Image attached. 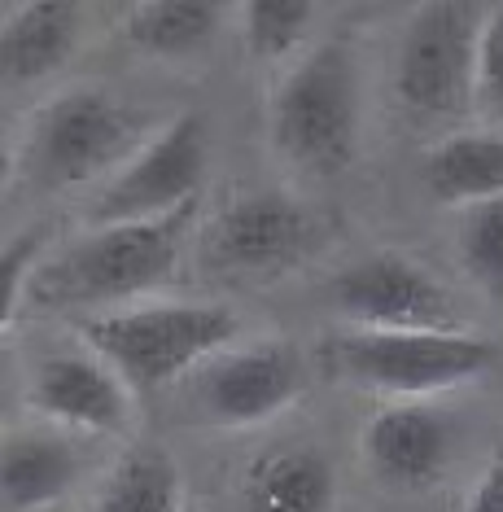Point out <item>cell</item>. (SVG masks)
Masks as SVG:
<instances>
[{
  "label": "cell",
  "instance_id": "cell-16",
  "mask_svg": "<svg viewBox=\"0 0 503 512\" xmlns=\"http://www.w3.org/2000/svg\"><path fill=\"white\" fill-rule=\"evenodd\" d=\"M438 202H490L503 197V136H451L425 162Z\"/></svg>",
  "mask_w": 503,
  "mask_h": 512
},
{
  "label": "cell",
  "instance_id": "cell-18",
  "mask_svg": "<svg viewBox=\"0 0 503 512\" xmlns=\"http://www.w3.org/2000/svg\"><path fill=\"white\" fill-rule=\"evenodd\" d=\"M97 512H180V473L162 451H132L97 495Z\"/></svg>",
  "mask_w": 503,
  "mask_h": 512
},
{
  "label": "cell",
  "instance_id": "cell-1",
  "mask_svg": "<svg viewBox=\"0 0 503 512\" xmlns=\"http://www.w3.org/2000/svg\"><path fill=\"white\" fill-rule=\"evenodd\" d=\"M197 224V197L175 206L171 215L140 219V224H110L92 237L75 241L53 263H44L31 281V298L44 307H84V302H114L162 285L180 263L184 237Z\"/></svg>",
  "mask_w": 503,
  "mask_h": 512
},
{
  "label": "cell",
  "instance_id": "cell-9",
  "mask_svg": "<svg viewBox=\"0 0 503 512\" xmlns=\"http://www.w3.org/2000/svg\"><path fill=\"white\" fill-rule=\"evenodd\" d=\"M302 394V364L289 346L263 342L215 359L197 377V407L219 425H259Z\"/></svg>",
  "mask_w": 503,
  "mask_h": 512
},
{
  "label": "cell",
  "instance_id": "cell-13",
  "mask_svg": "<svg viewBox=\"0 0 503 512\" xmlns=\"http://www.w3.org/2000/svg\"><path fill=\"white\" fill-rule=\"evenodd\" d=\"M79 36V9L66 0H31L5 22L0 36V62H5L9 84H31V79L53 75L70 57Z\"/></svg>",
  "mask_w": 503,
  "mask_h": 512
},
{
  "label": "cell",
  "instance_id": "cell-23",
  "mask_svg": "<svg viewBox=\"0 0 503 512\" xmlns=\"http://www.w3.org/2000/svg\"><path fill=\"white\" fill-rule=\"evenodd\" d=\"M469 512H503V460H495L482 477V486L469 499Z\"/></svg>",
  "mask_w": 503,
  "mask_h": 512
},
{
  "label": "cell",
  "instance_id": "cell-15",
  "mask_svg": "<svg viewBox=\"0 0 503 512\" xmlns=\"http://www.w3.org/2000/svg\"><path fill=\"white\" fill-rule=\"evenodd\" d=\"M79 460L62 438L27 434L5 442L0 456V486H5V508L9 512H31L53 504L57 495H66V486L75 482Z\"/></svg>",
  "mask_w": 503,
  "mask_h": 512
},
{
  "label": "cell",
  "instance_id": "cell-17",
  "mask_svg": "<svg viewBox=\"0 0 503 512\" xmlns=\"http://www.w3.org/2000/svg\"><path fill=\"white\" fill-rule=\"evenodd\" d=\"M219 31V5L210 0H154L127 18V40L154 57L193 53Z\"/></svg>",
  "mask_w": 503,
  "mask_h": 512
},
{
  "label": "cell",
  "instance_id": "cell-14",
  "mask_svg": "<svg viewBox=\"0 0 503 512\" xmlns=\"http://www.w3.org/2000/svg\"><path fill=\"white\" fill-rule=\"evenodd\" d=\"M333 469L320 451L285 447L272 451L245 473L241 508L245 512H329Z\"/></svg>",
  "mask_w": 503,
  "mask_h": 512
},
{
  "label": "cell",
  "instance_id": "cell-3",
  "mask_svg": "<svg viewBox=\"0 0 503 512\" xmlns=\"http://www.w3.org/2000/svg\"><path fill=\"white\" fill-rule=\"evenodd\" d=\"M88 346L136 386H162L237 337V316L210 302L114 311L84 324Z\"/></svg>",
  "mask_w": 503,
  "mask_h": 512
},
{
  "label": "cell",
  "instance_id": "cell-7",
  "mask_svg": "<svg viewBox=\"0 0 503 512\" xmlns=\"http://www.w3.org/2000/svg\"><path fill=\"white\" fill-rule=\"evenodd\" d=\"M202 180H206V119L202 114H180L101 193V202L92 206V219L101 228H110V224H140V219L171 215L175 206L193 202Z\"/></svg>",
  "mask_w": 503,
  "mask_h": 512
},
{
  "label": "cell",
  "instance_id": "cell-19",
  "mask_svg": "<svg viewBox=\"0 0 503 512\" xmlns=\"http://www.w3.org/2000/svg\"><path fill=\"white\" fill-rule=\"evenodd\" d=\"M460 259L473 285L490 302H503V197L469 206V219L460 232Z\"/></svg>",
  "mask_w": 503,
  "mask_h": 512
},
{
  "label": "cell",
  "instance_id": "cell-21",
  "mask_svg": "<svg viewBox=\"0 0 503 512\" xmlns=\"http://www.w3.org/2000/svg\"><path fill=\"white\" fill-rule=\"evenodd\" d=\"M477 101L503 123V5L490 9L486 27H482V44H477Z\"/></svg>",
  "mask_w": 503,
  "mask_h": 512
},
{
  "label": "cell",
  "instance_id": "cell-8",
  "mask_svg": "<svg viewBox=\"0 0 503 512\" xmlns=\"http://www.w3.org/2000/svg\"><path fill=\"white\" fill-rule=\"evenodd\" d=\"M132 145V114L110 92L75 88L35 123L31 162L44 184H84Z\"/></svg>",
  "mask_w": 503,
  "mask_h": 512
},
{
  "label": "cell",
  "instance_id": "cell-10",
  "mask_svg": "<svg viewBox=\"0 0 503 512\" xmlns=\"http://www.w3.org/2000/svg\"><path fill=\"white\" fill-rule=\"evenodd\" d=\"M311 219L294 197L263 189L245 193L241 202L224 206V215L206 232V254L219 267L237 272H280L307 250Z\"/></svg>",
  "mask_w": 503,
  "mask_h": 512
},
{
  "label": "cell",
  "instance_id": "cell-11",
  "mask_svg": "<svg viewBox=\"0 0 503 512\" xmlns=\"http://www.w3.org/2000/svg\"><path fill=\"white\" fill-rule=\"evenodd\" d=\"M31 407L53 421L84 425V429H123L127 425V390L105 364L84 355H57L35 368Z\"/></svg>",
  "mask_w": 503,
  "mask_h": 512
},
{
  "label": "cell",
  "instance_id": "cell-22",
  "mask_svg": "<svg viewBox=\"0 0 503 512\" xmlns=\"http://www.w3.org/2000/svg\"><path fill=\"white\" fill-rule=\"evenodd\" d=\"M35 250H40V232H27V237L14 241V246L5 250V259H0V307H5V320L14 316V307H18V276H27Z\"/></svg>",
  "mask_w": 503,
  "mask_h": 512
},
{
  "label": "cell",
  "instance_id": "cell-20",
  "mask_svg": "<svg viewBox=\"0 0 503 512\" xmlns=\"http://www.w3.org/2000/svg\"><path fill=\"white\" fill-rule=\"evenodd\" d=\"M315 9L307 0H250L245 5V40L254 57H280L298 49Z\"/></svg>",
  "mask_w": 503,
  "mask_h": 512
},
{
  "label": "cell",
  "instance_id": "cell-5",
  "mask_svg": "<svg viewBox=\"0 0 503 512\" xmlns=\"http://www.w3.org/2000/svg\"><path fill=\"white\" fill-rule=\"evenodd\" d=\"M482 9L464 0L420 5L399 44V88L403 106L420 114H455L469 106L477 84V44H482Z\"/></svg>",
  "mask_w": 503,
  "mask_h": 512
},
{
  "label": "cell",
  "instance_id": "cell-4",
  "mask_svg": "<svg viewBox=\"0 0 503 512\" xmlns=\"http://www.w3.org/2000/svg\"><path fill=\"white\" fill-rule=\"evenodd\" d=\"M499 359L486 337L464 333H355L324 346L333 377L385 394H429L482 377Z\"/></svg>",
  "mask_w": 503,
  "mask_h": 512
},
{
  "label": "cell",
  "instance_id": "cell-12",
  "mask_svg": "<svg viewBox=\"0 0 503 512\" xmlns=\"http://www.w3.org/2000/svg\"><path fill=\"white\" fill-rule=\"evenodd\" d=\"M447 447V425L420 407H390L364 434L368 464L394 486H429L447 464Z\"/></svg>",
  "mask_w": 503,
  "mask_h": 512
},
{
  "label": "cell",
  "instance_id": "cell-6",
  "mask_svg": "<svg viewBox=\"0 0 503 512\" xmlns=\"http://www.w3.org/2000/svg\"><path fill=\"white\" fill-rule=\"evenodd\" d=\"M333 307L372 333H451V298L403 254H372L329 285Z\"/></svg>",
  "mask_w": 503,
  "mask_h": 512
},
{
  "label": "cell",
  "instance_id": "cell-2",
  "mask_svg": "<svg viewBox=\"0 0 503 512\" xmlns=\"http://www.w3.org/2000/svg\"><path fill=\"white\" fill-rule=\"evenodd\" d=\"M272 136L280 154L315 176L350 167L359 145V79L350 49L320 44L272 101Z\"/></svg>",
  "mask_w": 503,
  "mask_h": 512
}]
</instances>
